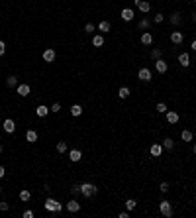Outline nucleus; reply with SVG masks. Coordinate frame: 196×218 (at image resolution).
<instances>
[{
    "label": "nucleus",
    "mask_w": 196,
    "mask_h": 218,
    "mask_svg": "<svg viewBox=\"0 0 196 218\" xmlns=\"http://www.w3.org/2000/svg\"><path fill=\"white\" fill-rule=\"evenodd\" d=\"M81 193H83V197H94V195L98 193V187L96 185H92V183H83L81 185Z\"/></svg>",
    "instance_id": "f257e3e1"
},
{
    "label": "nucleus",
    "mask_w": 196,
    "mask_h": 218,
    "mask_svg": "<svg viewBox=\"0 0 196 218\" xmlns=\"http://www.w3.org/2000/svg\"><path fill=\"white\" fill-rule=\"evenodd\" d=\"M45 210H49V212H61L63 205L59 200H55V199H47L45 200Z\"/></svg>",
    "instance_id": "f03ea898"
},
{
    "label": "nucleus",
    "mask_w": 196,
    "mask_h": 218,
    "mask_svg": "<svg viewBox=\"0 0 196 218\" xmlns=\"http://www.w3.org/2000/svg\"><path fill=\"white\" fill-rule=\"evenodd\" d=\"M159 212H161L165 218H171L173 216V206L169 200H161V205H159Z\"/></svg>",
    "instance_id": "7ed1b4c3"
},
{
    "label": "nucleus",
    "mask_w": 196,
    "mask_h": 218,
    "mask_svg": "<svg viewBox=\"0 0 196 218\" xmlns=\"http://www.w3.org/2000/svg\"><path fill=\"white\" fill-rule=\"evenodd\" d=\"M55 57H57V53H55V49H51V47H47L45 51H43V61H45V63H53Z\"/></svg>",
    "instance_id": "20e7f679"
},
{
    "label": "nucleus",
    "mask_w": 196,
    "mask_h": 218,
    "mask_svg": "<svg viewBox=\"0 0 196 218\" xmlns=\"http://www.w3.org/2000/svg\"><path fill=\"white\" fill-rule=\"evenodd\" d=\"M137 77H139V81H143V83H149V81H151V71L143 67V69H139Z\"/></svg>",
    "instance_id": "39448f33"
},
{
    "label": "nucleus",
    "mask_w": 196,
    "mask_h": 218,
    "mask_svg": "<svg viewBox=\"0 0 196 218\" xmlns=\"http://www.w3.org/2000/svg\"><path fill=\"white\" fill-rule=\"evenodd\" d=\"M135 4H137V8H139L143 14H147L151 10V4L147 2V0H135Z\"/></svg>",
    "instance_id": "423d86ee"
},
{
    "label": "nucleus",
    "mask_w": 196,
    "mask_h": 218,
    "mask_svg": "<svg viewBox=\"0 0 196 218\" xmlns=\"http://www.w3.org/2000/svg\"><path fill=\"white\" fill-rule=\"evenodd\" d=\"M149 153L153 155V157H159V155L163 153V145H161V143H153V145L149 148Z\"/></svg>",
    "instance_id": "0eeeda50"
},
{
    "label": "nucleus",
    "mask_w": 196,
    "mask_h": 218,
    "mask_svg": "<svg viewBox=\"0 0 196 218\" xmlns=\"http://www.w3.org/2000/svg\"><path fill=\"white\" fill-rule=\"evenodd\" d=\"M16 91H18V94H20V96H28V94L32 92L30 85H24V83H22V85H18V86H16Z\"/></svg>",
    "instance_id": "6e6552de"
},
{
    "label": "nucleus",
    "mask_w": 196,
    "mask_h": 218,
    "mask_svg": "<svg viewBox=\"0 0 196 218\" xmlns=\"http://www.w3.org/2000/svg\"><path fill=\"white\" fill-rule=\"evenodd\" d=\"M165 114H167V122H169V124H177L178 118H180V116L177 112H173V110H167Z\"/></svg>",
    "instance_id": "1a4fd4ad"
},
{
    "label": "nucleus",
    "mask_w": 196,
    "mask_h": 218,
    "mask_svg": "<svg viewBox=\"0 0 196 218\" xmlns=\"http://www.w3.org/2000/svg\"><path fill=\"white\" fill-rule=\"evenodd\" d=\"M183 39H184V35L180 34V32H173V34H171V41L175 43V45H180V43H183Z\"/></svg>",
    "instance_id": "9d476101"
},
{
    "label": "nucleus",
    "mask_w": 196,
    "mask_h": 218,
    "mask_svg": "<svg viewBox=\"0 0 196 218\" xmlns=\"http://www.w3.org/2000/svg\"><path fill=\"white\" fill-rule=\"evenodd\" d=\"M14 130H16V124H14V120L6 118V120H4V132H6V134H12Z\"/></svg>",
    "instance_id": "9b49d317"
},
{
    "label": "nucleus",
    "mask_w": 196,
    "mask_h": 218,
    "mask_svg": "<svg viewBox=\"0 0 196 218\" xmlns=\"http://www.w3.org/2000/svg\"><path fill=\"white\" fill-rule=\"evenodd\" d=\"M67 210H69V212H78V210H81V205H78V200H75V199L69 200V202H67Z\"/></svg>",
    "instance_id": "f8f14e48"
},
{
    "label": "nucleus",
    "mask_w": 196,
    "mask_h": 218,
    "mask_svg": "<svg viewBox=\"0 0 196 218\" xmlns=\"http://www.w3.org/2000/svg\"><path fill=\"white\" fill-rule=\"evenodd\" d=\"M69 159L77 163V161H81V159H83V153H81L78 149H71V151H69Z\"/></svg>",
    "instance_id": "ddd939ff"
},
{
    "label": "nucleus",
    "mask_w": 196,
    "mask_h": 218,
    "mask_svg": "<svg viewBox=\"0 0 196 218\" xmlns=\"http://www.w3.org/2000/svg\"><path fill=\"white\" fill-rule=\"evenodd\" d=\"M155 69H157V73H167L169 65H167L163 59H157V61H155Z\"/></svg>",
    "instance_id": "4468645a"
},
{
    "label": "nucleus",
    "mask_w": 196,
    "mask_h": 218,
    "mask_svg": "<svg viewBox=\"0 0 196 218\" xmlns=\"http://www.w3.org/2000/svg\"><path fill=\"white\" fill-rule=\"evenodd\" d=\"M122 20H124V22L133 20V10L132 8H124V10H122Z\"/></svg>",
    "instance_id": "2eb2a0df"
},
{
    "label": "nucleus",
    "mask_w": 196,
    "mask_h": 218,
    "mask_svg": "<svg viewBox=\"0 0 196 218\" xmlns=\"http://www.w3.org/2000/svg\"><path fill=\"white\" fill-rule=\"evenodd\" d=\"M141 43L143 45H151V43H153V35H151L149 32H143L141 34Z\"/></svg>",
    "instance_id": "dca6fc26"
},
{
    "label": "nucleus",
    "mask_w": 196,
    "mask_h": 218,
    "mask_svg": "<svg viewBox=\"0 0 196 218\" xmlns=\"http://www.w3.org/2000/svg\"><path fill=\"white\" fill-rule=\"evenodd\" d=\"M178 63H180V67H188V65H190V57H188V53H180L178 55Z\"/></svg>",
    "instance_id": "f3484780"
},
{
    "label": "nucleus",
    "mask_w": 196,
    "mask_h": 218,
    "mask_svg": "<svg viewBox=\"0 0 196 218\" xmlns=\"http://www.w3.org/2000/svg\"><path fill=\"white\" fill-rule=\"evenodd\" d=\"M26 140L30 143H35V142H38V132H35V130H28V132H26Z\"/></svg>",
    "instance_id": "a211bd4d"
},
{
    "label": "nucleus",
    "mask_w": 196,
    "mask_h": 218,
    "mask_svg": "<svg viewBox=\"0 0 196 218\" xmlns=\"http://www.w3.org/2000/svg\"><path fill=\"white\" fill-rule=\"evenodd\" d=\"M35 114H38L39 118H45V116L49 114V108H47V106H43V104H39L38 108H35Z\"/></svg>",
    "instance_id": "6ab92c4d"
},
{
    "label": "nucleus",
    "mask_w": 196,
    "mask_h": 218,
    "mask_svg": "<svg viewBox=\"0 0 196 218\" xmlns=\"http://www.w3.org/2000/svg\"><path fill=\"white\" fill-rule=\"evenodd\" d=\"M6 85H8L10 89H14V86H18V77H16V75H10L8 79H6Z\"/></svg>",
    "instance_id": "aec40b11"
},
{
    "label": "nucleus",
    "mask_w": 196,
    "mask_h": 218,
    "mask_svg": "<svg viewBox=\"0 0 196 218\" xmlns=\"http://www.w3.org/2000/svg\"><path fill=\"white\" fill-rule=\"evenodd\" d=\"M92 45L94 47H102L104 45V38H102V35H94V38H92Z\"/></svg>",
    "instance_id": "412c9836"
},
{
    "label": "nucleus",
    "mask_w": 196,
    "mask_h": 218,
    "mask_svg": "<svg viewBox=\"0 0 196 218\" xmlns=\"http://www.w3.org/2000/svg\"><path fill=\"white\" fill-rule=\"evenodd\" d=\"M71 114H73V116H81V114H83V106H81V104H73V106H71Z\"/></svg>",
    "instance_id": "4be33fe9"
},
{
    "label": "nucleus",
    "mask_w": 196,
    "mask_h": 218,
    "mask_svg": "<svg viewBox=\"0 0 196 218\" xmlns=\"http://www.w3.org/2000/svg\"><path fill=\"white\" fill-rule=\"evenodd\" d=\"M30 199H32V193L30 191H26V189H24V191H20V200L22 202H28Z\"/></svg>",
    "instance_id": "5701e85b"
},
{
    "label": "nucleus",
    "mask_w": 196,
    "mask_h": 218,
    "mask_svg": "<svg viewBox=\"0 0 196 218\" xmlns=\"http://www.w3.org/2000/svg\"><path fill=\"white\" fill-rule=\"evenodd\" d=\"M175 148V142L171 140V138H165L163 140V149H173Z\"/></svg>",
    "instance_id": "b1692460"
},
{
    "label": "nucleus",
    "mask_w": 196,
    "mask_h": 218,
    "mask_svg": "<svg viewBox=\"0 0 196 218\" xmlns=\"http://www.w3.org/2000/svg\"><path fill=\"white\" fill-rule=\"evenodd\" d=\"M135 206H137V200H135V199H128V200H126V208H128V212H129V210H133Z\"/></svg>",
    "instance_id": "393cba45"
},
{
    "label": "nucleus",
    "mask_w": 196,
    "mask_h": 218,
    "mask_svg": "<svg viewBox=\"0 0 196 218\" xmlns=\"http://www.w3.org/2000/svg\"><path fill=\"white\" fill-rule=\"evenodd\" d=\"M180 138H183L184 142H192V132H190V130H183V134H180Z\"/></svg>",
    "instance_id": "a878e982"
},
{
    "label": "nucleus",
    "mask_w": 196,
    "mask_h": 218,
    "mask_svg": "<svg viewBox=\"0 0 196 218\" xmlns=\"http://www.w3.org/2000/svg\"><path fill=\"white\" fill-rule=\"evenodd\" d=\"M98 30L100 32H110V22H100V24H98Z\"/></svg>",
    "instance_id": "bb28decb"
},
{
    "label": "nucleus",
    "mask_w": 196,
    "mask_h": 218,
    "mask_svg": "<svg viewBox=\"0 0 196 218\" xmlns=\"http://www.w3.org/2000/svg\"><path fill=\"white\" fill-rule=\"evenodd\" d=\"M118 96L120 98H128L129 96V89H128V86H122V89L118 91Z\"/></svg>",
    "instance_id": "cd10ccee"
},
{
    "label": "nucleus",
    "mask_w": 196,
    "mask_h": 218,
    "mask_svg": "<svg viewBox=\"0 0 196 218\" xmlns=\"http://www.w3.org/2000/svg\"><path fill=\"white\" fill-rule=\"evenodd\" d=\"M171 24H175V26L180 24V14H178V12H175V14L171 16Z\"/></svg>",
    "instance_id": "c85d7f7f"
},
{
    "label": "nucleus",
    "mask_w": 196,
    "mask_h": 218,
    "mask_svg": "<svg viewBox=\"0 0 196 218\" xmlns=\"http://www.w3.org/2000/svg\"><path fill=\"white\" fill-rule=\"evenodd\" d=\"M57 151H59V153H65V151H67V142H59L57 143Z\"/></svg>",
    "instance_id": "c756f323"
},
{
    "label": "nucleus",
    "mask_w": 196,
    "mask_h": 218,
    "mask_svg": "<svg viewBox=\"0 0 196 218\" xmlns=\"http://www.w3.org/2000/svg\"><path fill=\"white\" fill-rule=\"evenodd\" d=\"M161 55H163V51H161V49H157V47L153 49V51H151V57H153L155 61H157V59H161Z\"/></svg>",
    "instance_id": "7c9ffc66"
},
{
    "label": "nucleus",
    "mask_w": 196,
    "mask_h": 218,
    "mask_svg": "<svg viewBox=\"0 0 196 218\" xmlns=\"http://www.w3.org/2000/svg\"><path fill=\"white\" fill-rule=\"evenodd\" d=\"M149 26H151V22H149L147 18H143V20L139 22V28H141V30H147V28H149Z\"/></svg>",
    "instance_id": "2f4dec72"
},
{
    "label": "nucleus",
    "mask_w": 196,
    "mask_h": 218,
    "mask_svg": "<svg viewBox=\"0 0 196 218\" xmlns=\"http://www.w3.org/2000/svg\"><path fill=\"white\" fill-rule=\"evenodd\" d=\"M157 112H159V114H165V112H167V104H165V102H159V104H157Z\"/></svg>",
    "instance_id": "473e14b6"
},
{
    "label": "nucleus",
    "mask_w": 196,
    "mask_h": 218,
    "mask_svg": "<svg viewBox=\"0 0 196 218\" xmlns=\"http://www.w3.org/2000/svg\"><path fill=\"white\" fill-rule=\"evenodd\" d=\"M84 32H86V34H92V32H94V24H86V26H84Z\"/></svg>",
    "instance_id": "72a5a7b5"
},
{
    "label": "nucleus",
    "mask_w": 196,
    "mask_h": 218,
    "mask_svg": "<svg viewBox=\"0 0 196 218\" xmlns=\"http://www.w3.org/2000/svg\"><path fill=\"white\" fill-rule=\"evenodd\" d=\"M71 193H73V195H78V193H81V185H73Z\"/></svg>",
    "instance_id": "f704fd0d"
},
{
    "label": "nucleus",
    "mask_w": 196,
    "mask_h": 218,
    "mask_svg": "<svg viewBox=\"0 0 196 218\" xmlns=\"http://www.w3.org/2000/svg\"><path fill=\"white\" fill-rule=\"evenodd\" d=\"M8 208H10V205H8V202H4V200L0 202V210H2V212H6Z\"/></svg>",
    "instance_id": "c9c22d12"
},
{
    "label": "nucleus",
    "mask_w": 196,
    "mask_h": 218,
    "mask_svg": "<svg viewBox=\"0 0 196 218\" xmlns=\"http://www.w3.org/2000/svg\"><path fill=\"white\" fill-rule=\"evenodd\" d=\"M49 110H51V112H59V110H61V104H59V102H55L51 108H49Z\"/></svg>",
    "instance_id": "e433bc0d"
},
{
    "label": "nucleus",
    "mask_w": 196,
    "mask_h": 218,
    "mask_svg": "<svg viewBox=\"0 0 196 218\" xmlns=\"http://www.w3.org/2000/svg\"><path fill=\"white\" fill-rule=\"evenodd\" d=\"M163 20H165V16H163V14H157V16H155V20H153V22H155V24H161V22H163Z\"/></svg>",
    "instance_id": "4c0bfd02"
},
{
    "label": "nucleus",
    "mask_w": 196,
    "mask_h": 218,
    "mask_svg": "<svg viewBox=\"0 0 196 218\" xmlns=\"http://www.w3.org/2000/svg\"><path fill=\"white\" fill-rule=\"evenodd\" d=\"M159 189H161V193H167V191H169V183H161Z\"/></svg>",
    "instance_id": "58836bf2"
},
{
    "label": "nucleus",
    "mask_w": 196,
    "mask_h": 218,
    "mask_svg": "<svg viewBox=\"0 0 196 218\" xmlns=\"http://www.w3.org/2000/svg\"><path fill=\"white\" fill-rule=\"evenodd\" d=\"M22 216H24V218H33V212H32V210H24V214H22Z\"/></svg>",
    "instance_id": "ea45409f"
},
{
    "label": "nucleus",
    "mask_w": 196,
    "mask_h": 218,
    "mask_svg": "<svg viewBox=\"0 0 196 218\" xmlns=\"http://www.w3.org/2000/svg\"><path fill=\"white\" fill-rule=\"evenodd\" d=\"M4 53H6V43L0 41V55H4Z\"/></svg>",
    "instance_id": "a19ab883"
},
{
    "label": "nucleus",
    "mask_w": 196,
    "mask_h": 218,
    "mask_svg": "<svg viewBox=\"0 0 196 218\" xmlns=\"http://www.w3.org/2000/svg\"><path fill=\"white\" fill-rule=\"evenodd\" d=\"M4 175H6V169H4V167H2V165H0V179H2Z\"/></svg>",
    "instance_id": "79ce46f5"
},
{
    "label": "nucleus",
    "mask_w": 196,
    "mask_h": 218,
    "mask_svg": "<svg viewBox=\"0 0 196 218\" xmlns=\"http://www.w3.org/2000/svg\"><path fill=\"white\" fill-rule=\"evenodd\" d=\"M192 51H196V39L192 41Z\"/></svg>",
    "instance_id": "37998d69"
},
{
    "label": "nucleus",
    "mask_w": 196,
    "mask_h": 218,
    "mask_svg": "<svg viewBox=\"0 0 196 218\" xmlns=\"http://www.w3.org/2000/svg\"><path fill=\"white\" fill-rule=\"evenodd\" d=\"M192 151H194V153H196V143H194V145H192Z\"/></svg>",
    "instance_id": "c03bdc74"
},
{
    "label": "nucleus",
    "mask_w": 196,
    "mask_h": 218,
    "mask_svg": "<svg viewBox=\"0 0 196 218\" xmlns=\"http://www.w3.org/2000/svg\"><path fill=\"white\" fill-rule=\"evenodd\" d=\"M192 20H194V22H196V14H192Z\"/></svg>",
    "instance_id": "a18cd8bd"
},
{
    "label": "nucleus",
    "mask_w": 196,
    "mask_h": 218,
    "mask_svg": "<svg viewBox=\"0 0 196 218\" xmlns=\"http://www.w3.org/2000/svg\"><path fill=\"white\" fill-rule=\"evenodd\" d=\"M0 153H2V145H0Z\"/></svg>",
    "instance_id": "49530a36"
},
{
    "label": "nucleus",
    "mask_w": 196,
    "mask_h": 218,
    "mask_svg": "<svg viewBox=\"0 0 196 218\" xmlns=\"http://www.w3.org/2000/svg\"><path fill=\"white\" fill-rule=\"evenodd\" d=\"M0 193H2V187H0Z\"/></svg>",
    "instance_id": "de8ad7c7"
},
{
    "label": "nucleus",
    "mask_w": 196,
    "mask_h": 218,
    "mask_svg": "<svg viewBox=\"0 0 196 218\" xmlns=\"http://www.w3.org/2000/svg\"><path fill=\"white\" fill-rule=\"evenodd\" d=\"M194 2H196V0H194Z\"/></svg>",
    "instance_id": "09e8293b"
}]
</instances>
